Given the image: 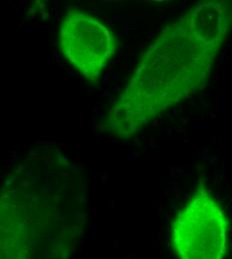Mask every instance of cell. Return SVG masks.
<instances>
[{"instance_id": "obj_1", "label": "cell", "mask_w": 232, "mask_h": 259, "mask_svg": "<svg viewBox=\"0 0 232 259\" xmlns=\"http://www.w3.org/2000/svg\"><path fill=\"white\" fill-rule=\"evenodd\" d=\"M232 27V3L199 2L166 25L143 53L107 120L108 130L131 138L207 83Z\"/></svg>"}, {"instance_id": "obj_2", "label": "cell", "mask_w": 232, "mask_h": 259, "mask_svg": "<svg viewBox=\"0 0 232 259\" xmlns=\"http://www.w3.org/2000/svg\"><path fill=\"white\" fill-rule=\"evenodd\" d=\"M229 221L211 192L199 187L177 212L171 227L178 259H225Z\"/></svg>"}, {"instance_id": "obj_3", "label": "cell", "mask_w": 232, "mask_h": 259, "mask_svg": "<svg viewBox=\"0 0 232 259\" xmlns=\"http://www.w3.org/2000/svg\"><path fill=\"white\" fill-rule=\"evenodd\" d=\"M58 45L67 61L90 83L98 82L116 50L112 31L95 16L77 9L63 16Z\"/></svg>"}]
</instances>
